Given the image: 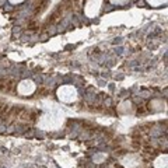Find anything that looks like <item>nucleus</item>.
Returning <instances> with one entry per match:
<instances>
[{
	"instance_id": "obj_1",
	"label": "nucleus",
	"mask_w": 168,
	"mask_h": 168,
	"mask_svg": "<svg viewBox=\"0 0 168 168\" xmlns=\"http://www.w3.org/2000/svg\"><path fill=\"white\" fill-rule=\"evenodd\" d=\"M147 1H149L151 6H160V4H163V3H165L167 0H147Z\"/></svg>"
},
{
	"instance_id": "obj_2",
	"label": "nucleus",
	"mask_w": 168,
	"mask_h": 168,
	"mask_svg": "<svg viewBox=\"0 0 168 168\" xmlns=\"http://www.w3.org/2000/svg\"><path fill=\"white\" fill-rule=\"evenodd\" d=\"M127 0H111V3H114V4H125Z\"/></svg>"
},
{
	"instance_id": "obj_3",
	"label": "nucleus",
	"mask_w": 168,
	"mask_h": 168,
	"mask_svg": "<svg viewBox=\"0 0 168 168\" xmlns=\"http://www.w3.org/2000/svg\"><path fill=\"white\" fill-rule=\"evenodd\" d=\"M11 3H20V1H23V0H10Z\"/></svg>"
}]
</instances>
